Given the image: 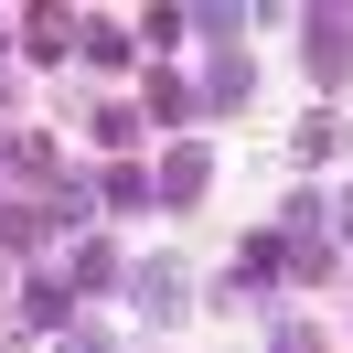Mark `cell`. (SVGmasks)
I'll return each mask as SVG.
<instances>
[{
	"instance_id": "7a4b0ae2",
	"label": "cell",
	"mask_w": 353,
	"mask_h": 353,
	"mask_svg": "<svg viewBox=\"0 0 353 353\" xmlns=\"http://www.w3.org/2000/svg\"><path fill=\"white\" fill-rule=\"evenodd\" d=\"M129 289H139V310H150V321H172V310H182V268H172V257H150Z\"/></svg>"
},
{
	"instance_id": "6da1fadb",
	"label": "cell",
	"mask_w": 353,
	"mask_h": 353,
	"mask_svg": "<svg viewBox=\"0 0 353 353\" xmlns=\"http://www.w3.org/2000/svg\"><path fill=\"white\" fill-rule=\"evenodd\" d=\"M310 75H321V86H332V75H353V22H332V11L310 22Z\"/></svg>"
},
{
	"instance_id": "277c9868",
	"label": "cell",
	"mask_w": 353,
	"mask_h": 353,
	"mask_svg": "<svg viewBox=\"0 0 353 353\" xmlns=\"http://www.w3.org/2000/svg\"><path fill=\"white\" fill-rule=\"evenodd\" d=\"M246 86H257V65H246V54H225V65H214V86H203V97H214V108H236Z\"/></svg>"
},
{
	"instance_id": "5b68a950",
	"label": "cell",
	"mask_w": 353,
	"mask_h": 353,
	"mask_svg": "<svg viewBox=\"0 0 353 353\" xmlns=\"http://www.w3.org/2000/svg\"><path fill=\"white\" fill-rule=\"evenodd\" d=\"M32 54H75V22H65V11H32Z\"/></svg>"
},
{
	"instance_id": "52a82bcc",
	"label": "cell",
	"mask_w": 353,
	"mask_h": 353,
	"mask_svg": "<svg viewBox=\"0 0 353 353\" xmlns=\"http://www.w3.org/2000/svg\"><path fill=\"white\" fill-rule=\"evenodd\" d=\"M268 353H321V332H300V321H289V332H279Z\"/></svg>"
},
{
	"instance_id": "ba28073f",
	"label": "cell",
	"mask_w": 353,
	"mask_h": 353,
	"mask_svg": "<svg viewBox=\"0 0 353 353\" xmlns=\"http://www.w3.org/2000/svg\"><path fill=\"white\" fill-rule=\"evenodd\" d=\"M65 353H108V343H97V332H75V343H65Z\"/></svg>"
},
{
	"instance_id": "8992f818",
	"label": "cell",
	"mask_w": 353,
	"mask_h": 353,
	"mask_svg": "<svg viewBox=\"0 0 353 353\" xmlns=\"http://www.w3.org/2000/svg\"><path fill=\"white\" fill-rule=\"evenodd\" d=\"M150 118H193V86L182 75H150Z\"/></svg>"
},
{
	"instance_id": "3957f363",
	"label": "cell",
	"mask_w": 353,
	"mask_h": 353,
	"mask_svg": "<svg viewBox=\"0 0 353 353\" xmlns=\"http://www.w3.org/2000/svg\"><path fill=\"white\" fill-rule=\"evenodd\" d=\"M150 193H172V203H193V193H203V150H172V161H161V172H150Z\"/></svg>"
}]
</instances>
